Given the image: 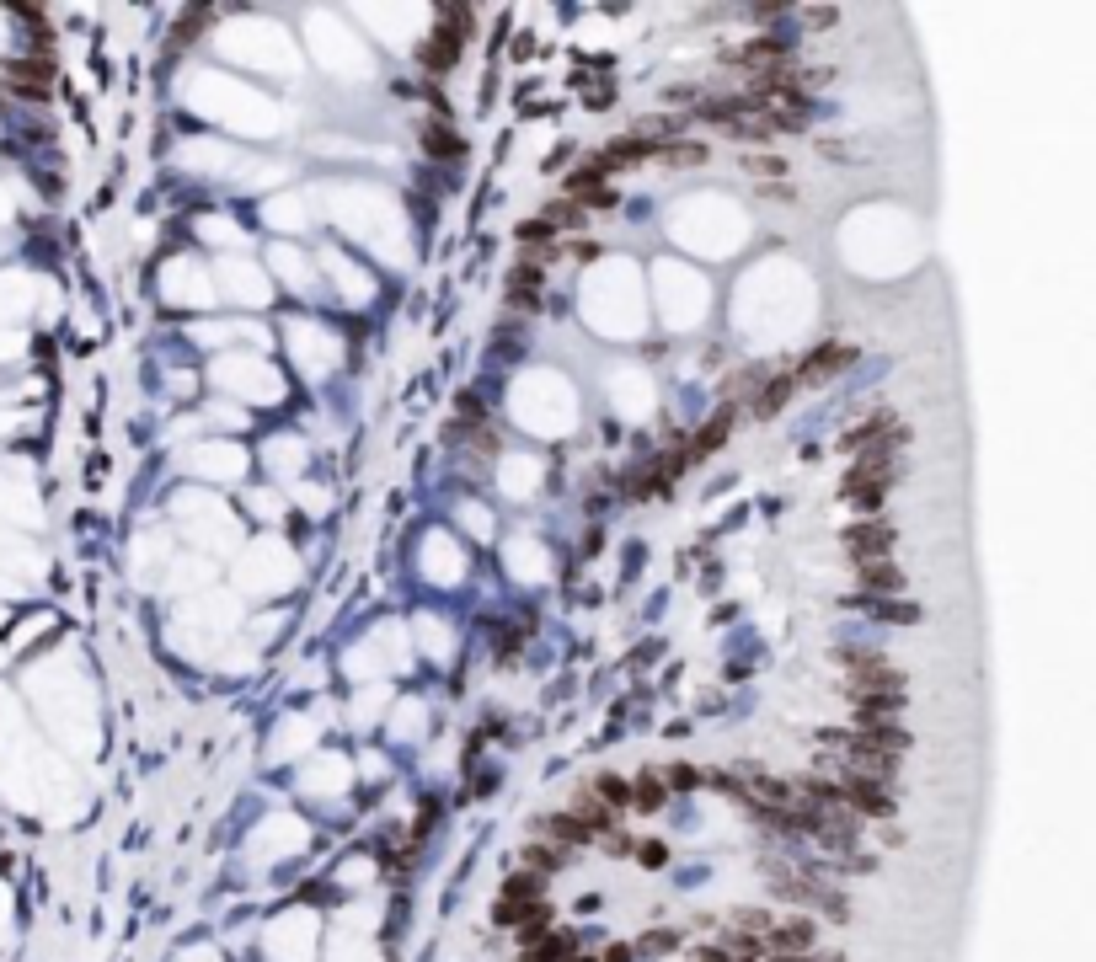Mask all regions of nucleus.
Here are the masks:
<instances>
[{"label": "nucleus", "instance_id": "nucleus-1", "mask_svg": "<svg viewBox=\"0 0 1096 962\" xmlns=\"http://www.w3.org/2000/svg\"><path fill=\"white\" fill-rule=\"evenodd\" d=\"M835 786H840V802L856 818H893V791L883 781H867V775L845 770V775H835Z\"/></svg>", "mask_w": 1096, "mask_h": 962}, {"label": "nucleus", "instance_id": "nucleus-2", "mask_svg": "<svg viewBox=\"0 0 1096 962\" xmlns=\"http://www.w3.org/2000/svg\"><path fill=\"white\" fill-rule=\"evenodd\" d=\"M760 941H765V957H808L818 946V925L808 920V914H792V920L770 925Z\"/></svg>", "mask_w": 1096, "mask_h": 962}, {"label": "nucleus", "instance_id": "nucleus-3", "mask_svg": "<svg viewBox=\"0 0 1096 962\" xmlns=\"http://www.w3.org/2000/svg\"><path fill=\"white\" fill-rule=\"evenodd\" d=\"M893 524L888 519H861V524H851L845 530V551L856 556V562H883V556L893 551Z\"/></svg>", "mask_w": 1096, "mask_h": 962}, {"label": "nucleus", "instance_id": "nucleus-4", "mask_svg": "<svg viewBox=\"0 0 1096 962\" xmlns=\"http://www.w3.org/2000/svg\"><path fill=\"white\" fill-rule=\"evenodd\" d=\"M786 59H792V43L786 38H754L733 54V65H749L754 75H765V70H786Z\"/></svg>", "mask_w": 1096, "mask_h": 962}, {"label": "nucleus", "instance_id": "nucleus-5", "mask_svg": "<svg viewBox=\"0 0 1096 962\" xmlns=\"http://www.w3.org/2000/svg\"><path fill=\"white\" fill-rule=\"evenodd\" d=\"M0 75H6V86L22 91V97H49L54 65H49V59H17V65H6Z\"/></svg>", "mask_w": 1096, "mask_h": 962}, {"label": "nucleus", "instance_id": "nucleus-6", "mask_svg": "<svg viewBox=\"0 0 1096 962\" xmlns=\"http://www.w3.org/2000/svg\"><path fill=\"white\" fill-rule=\"evenodd\" d=\"M535 834H540V845H557V850H578V845H589L594 834L578 824L573 813H551V818H535Z\"/></svg>", "mask_w": 1096, "mask_h": 962}, {"label": "nucleus", "instance_id": "nucleus-7", "mask_svg": "<svg viewBox=\"0 0 1096 962\" xmlns=\"http://www.w3.org/2000/svg\"><path fill=\"white\" fill-rule=\"evenodd\" d=\"M567 813H573L589 834H610V829H615V808L594 797V786H578V791H573V802H567Z\"/></svg>", "mask_w": 1096, "mask_h": 962}, {"label": "nucleus", "instance_id": "nucleus-8", "mask_svg": "<svg viewBox=\"0 0 1096 962\" xmlns=\"http://www.w3.org/2000/svg\"><path fill=\"white\" fill-rule=\"evenodd\" d=\"M856 583H861V594H877V599H893V594H904V572L888 562H861L856 567Z\"/></svg>", "mask_w": 1096, "mask_h": 962}, {"label": "nucleus", "instance_id": "nucleus-9", "mask_svg": "<svg viewBox=\"0 0 1096 962\" xmlns=\"http://www.w3.org/2000/svg\"><path fill=\"white\" fill-rule=\"evenodd\" d=\"M508 305L514 310H540V262L524 257L514 273H508Z\"/></svg>", "mask_w": 1096, "mask_h": 962}, {"label": "nucleus", "instance_id": "nucleus-10", "mask_svg": "<svg viewBox=\"0 0 1096 962\" xmlns=\"http://www.w3.org/2000/svg\"><path fill=\"white\" fill-rule=\"evenodd\" d=\"M733 417H738V407H722V412L712 417V423H706V428L696 433V439H690V449H685V465H690V460H701V455H712V449H717L722 439H728Z\"/></svg>", "mask_w": 1096, "mask_h": 962}, {"label": "nucleus", "instance_id": "nucleus-11", "mask_svg": "<svg viewBox=\"0 0 1096 962\" xmlns=\"http://www.w3.org/2000/svg\"><path fill=\"white\" fill-rule=\"evenodd\" d=\"M856 717L861 722H883V717H899L904 711V695H888V690H867V695H851Z\"/></svg>", "mask_w": 1096, "mask_h": 962}, {"label": "nucleus", "instance_id": "nucleus-12", "mask_svg": "<svg viewBox=\"0 0 1096 962\" xmlns=\"http://www.w3.org/2000/svg\"><path fill=\"white\" fill-rule=\"evenodd\" d=\"M867 690H888V695H904V674L899 669H867V674H851L845 679V695H867Z\"/></svg>", "mask_w": 1096, "mask_h": 962}, {"label": "nucleus", "instance_id": "nucleus-13", "mask_svg": "<svg viewBox=\"0 0 1096 962\" xmlns=\"http://www.w3.org/2000/svg\"><path fill=\"white\" fill-rule=\"evenodd\" d=\"M797 391V375H776L770 385H760V391H754V401H749V412L754 417H770V412H781V401Z\"/></svg>", "mask_w": 1096, "mask_h": 962}, {"label": "nucleus", "instance_id": "nucleus-14", "mask_svg": "<svg viewBox=\"0 0 1096 962\" xmlns=\"http://www.w3.org/2000/svg\"><path fill=\"white\" fill-rule=\"evenodd\" d=\"M492 920L498 925H546V898H530V904H503L492 909Z\"/></svg>", "mask_w": 1096, "mask_h": 962}, {"label": "nucleus", "instance_id": "nucleus-15", "mask_svg": "<svg viewBox=\"0 0 1096 962\" xmlns=\"http://www.w3.org/2000/svg\"><path fill=\"white\" fill-rule=\"evenodd\" d=\"M851 364V348H840V343H829V348H818L808 364L797 369V380H818V375H829V369H845Z\"/></svg>", "mask_w": 1096, "mask_h": 962}, {"label": "nucleus", "instance_id": "nucleus-16", "mask_svg": "<svg viewBox=\"0 0 1096 962\" xmlns=\"http://www.w3.org/2000/svg\"><path fill=\"white\" fill-rule=\"evenodd\" d=\"M647 155H658V145H647V139H610V150H605V166L615 172V166H631V161H647Z\"/></svg>", "mask_w": 1096, "mask_h": 962}, {"label": "nucleus", "instance_id": "nucleus-17", "mask_svg": "<svg viewBox=\"0 0 1096 962\" xmlns=\"http://www.w3.org/2000/svg\"><path fill=\"white\" fill-rule=\"evenodd\" d=\"M562 866H567V856H562L557 845H540V840H535V845H524V872L551 877V872H562Z\"/></svg>", "mask_w": 1096, "mask_h": 962}, {"label": "nucleus", "instance_id": "nucleus-18", "mask_svg": "<svg viewBox=\"0 0 1096 962\" xmlns=\"http://www.w3.org/2000/svg\"><path fill=\"white\" fill-rule=\"evenodd\" d=\"M610 177V166H605V155H594V161H583L573 177H567V193H578V198H589V193H599V182Z\"/></svg>", "mask_w": 1096, "mask_h": 962}, {"label": "nucleus", "instance_id": "nucleus-19", "mask_svg": "<svg viewBox=\"0 0 1096 962\" xmlns=\"http://www.w3.org/2000/svg\"><path fill=\"white\" fill-rule=\"evenodd\" d=\"M423 150L439 155V161H460V155H466V145H460L450 129H439V123H428V129H423Z\"/></svg>", "mask_w": 1096, "mask_h": 962}, {"label": "nucleus", "instance_id": "nucleus-20", "mask_svg": "<svg viewBox=\"0 0 1096 962\" xmlns=\"http://www.w3.org/2000/svg\"><path fill=\"white\" fill-rule=\"evenodd\" d=\"M546 893V877H535V872H514L503 882V898L508 904H530V898H540Z\"/></svg>", "mask_w": 1096, "mask_h": 962}, {"label": "nucleus", "instance_id": "nucleus-21", "mask_svg": "<svg viewBox=\"0 0 1096 962\" xmlns=\"http://www.w3.org/2000/svg\"><path fill=\"white\" fill-rule=\"evenodd\" d=\"M658 161H663V166H701V161H706V145H690V139H669V145H658Z\"/></svg>", "mask_w": 1096, "mask_h": 962}, {"label": "nucleus", "instance_id": "nucleus-22", "mask_svg": "<svg viewBox=\"0 0 1096 962\" xmlns=\"http://www.w3.org/2000/svg\"><path fill=\"white\" fill-rule=\"evenodd\" d=\"M594 797H599V802H610L615 813L631 808V786L621 781V775H599V781H594Z\"/></svg>", "mask_w": 1096, "mask_h": 962}, {"label": "nucleus", "instance_id": "nucleus-23", "mask_svg": "<svg viewBox=\"0 0 1096 962\" xmlns=\"http://www.w3.org/2000/svg\"><path fill=\"white\" fill-rule=\"evenodd\" d=\"M728 925H733V930H744V936H765V930H770V925H776V920H770V914H765V909H754V904H744V909H733V914H728Z\"/></svg>", "mask_w": 1096, "mask_h": 962}, {"label": "nucleus", "instance_id": "nucleus-24", "mask_svg": "<svg viewBox=\"0 0 1096 962\" xmlns=\"http://www.w3.org/2000/svg\"><path fill=\"white\" fill-rule=\"evenodd\" d=\"M631 802H637V813H658L663 808V781L658 775H642V781L631 786Z\"/></svg>", "mask_w": 1096, "mask_h": 962}, {"label": "nucleus", "instance_id": "nucleus-25", "mask_svg": "<svg viewBox=\"0 0 1096 962\" xmlns=\"http://www.w3.org/2000/svg\"><path fill=\"white\" fill-rule=\"evenodd\" d=\"M583 214H589L583 204H573V198H562V204H551L546 214H540V220H546L551 230H573V225H583Z\"/></svg>", "mask_w": 1096, "mask_h": 962}, {"label": "nucleus", "instance_id": "nucleus-26", "mask_svg": "<svg viewBox=\"0 0 1096 962\" xmlns=\"http://www.w3.org/2000/svg\"><path fill=\"white\" fill-rule=\"evenodd\" d=\"M744 172L749 177H786V161H781V155H754L749 150L744 155Z\"/></svg>", "mask_w": 1096, "mask_h": 962}, {"label": "nucleus", "instance_id": "nucleus-27", "mask_svg": "<svg viewBox=\"0 0 1096 962\" xmlns=\"http://www.w3.org/2000/svg\"><path fill=\"white\" fill-rule=\"evenodd\" d=\"M519 241H524V246H540V252L530 257V262H540V257H546V241H551V225H546V220H524V225H519Z\"/></svg>", "mask_w": 1096, "mask_h": 962}, {"label": "nucleus", "instance_id": "nucleus-28", "mask_svg": "<svg viewBox=\"0 0 1096 962\" xmlns=\"http://www.w3.org/2000/svg\"><path fill=\"white\" fill-rule=\"evenodd\" d=\"M455 54H460V49H450V43H439V38H434V43H423V54H418V59H423L428 70H450V65H455Z\"/></svg>", "mask_w": 1096, "mask_h": 962}, {"label": "nucleus", "instance_id": "nucleus-29", "mask_svg": "<svg viewBox=\"0 0 1096 962\" xmlns=\"http://www.w3.org/2000/svg\"><path fill=\"white\" fill-rule=\"evenodd\" d=\"M872 610H877V615H883V620H904V626H909V620H915V615H920V610H915V604H904V599H877V604H872Z\"/></svg>", "mask_w": 1096, "mask_h": 962}, {"label": "nucleus", "instance_id": "nucleus-30", "mask_svg": "<svg viewBox=\"0 0 1096 962\" xmlns=\"http://www.w3.org/2000/svg\"><path fill=\"white\" fill-rule=\"evenodd\" d=\"M637 856H642V866H663V861H669V845H658V840H647V845L637 850Z\"/></svg>", "mask_w": 1096, "mask_h": 962}, {"label": "nucleus", "instance_id": "nucleus-31", "mask_svg": "<svg viewBox=\"0 0 1096 962\" xmlns=\"http://www.w3.org/2000/svg\"><path fill=\"white\" fill-rule=\"evenodd\" d=\"M802 17H808L813 27H829V22H840V11H835V6H808Z\"/></svg>", "mask_w": 1096, "mask_h": 962}, {"label": "nucleus", "instance_id": "nucleus-32", "mask_svg": "<svg viewBox=\"0 0 1096 962\" xmlns=\"http://www.w3.org/2000/svg\"><path fill=\"white\" fill-rule=\"evenodd\" d=\"M647 946H653V952H674V946H679V930H653V941H647Z\"/></svg>", "mask_w": 1096, "mask_h": 962}, {"label": "nucleus", "instance_id": "nucleus-33", "mask_svg": "<svg viewBox=\"0 0 1096 962\" xmlns=\"http://www.w3.org/2000/svg\"><path fill=\"white\" fill-rule=\"evenodd\" d=\"M696 962H733V957L722 952V946H701V952H696Z\"/></svg>", "mask_w": 1096, "mask_h": 962}, {"label": "nucleus", "instance_id": "nucleus-34", "mask_svg": "<svg viewBox=\"0 0 1096 962\" xmlns=\"http://www.w3.org/2000/svg\"><path fill=\"white\" fill-rule=\"evenodd\" d=\"M578 962H589V957H578Z\"/></svg>", "mask_w": 1096, "mask_h": 962}]
</instances>
